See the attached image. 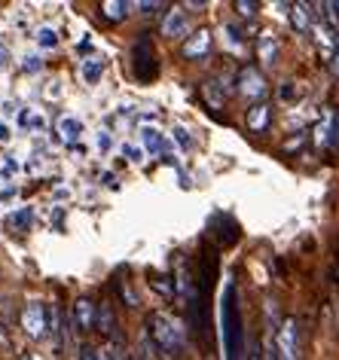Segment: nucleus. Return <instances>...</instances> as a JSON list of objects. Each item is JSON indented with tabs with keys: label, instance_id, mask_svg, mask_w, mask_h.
I'll return each instance as SVG.
<instances>
[{
	"label": "nucleus",
	"instance_id": "obj_17",
	"mask_svg": "<svg viewBox=\"0 0 339 360\" xmlns=\"http://www.w3.org/2000/svg\"><path fill=\"white\" fill-rule=\"evenodd\" d=\"M113 323H117V321H113V314H110V305H98V333H104V336H107V333H113Z\"/></svg>",
	"mask_w": 339,
	"mask_h": 360
},
{
	"label": "nucleus",
	"instance_id": "obj_8",
	"mask_svg": "<svg viewBox=\"0 0 339 360\" xmlns=\"http://www.w3.org/2000/svg\"><path fill=\"white\" fill-rule=\"evenodd\" d=\"M74 323L79 330H92V327H98V318H95V302L92 300H77L74 302Z\"/></svg>",
	"mask_w": 339,
	"mask_h": 360
},
{
	"label": "nucleus",
	"instance_id": "obj_6",
	"mask_svg": "<svg viewBox=\"0 0 339 360\" xmlns=\"http://www.w3.org/2000/svg\"><path fill=\"white\" fill-rule=\"evenodd\" d=\"M211 52V31H196L190 40L184 43V58H205Z\"/></svg>",
	"mask_w": 339,
	"mask_h": 360
},
{
	"label": "nucleus",
	"instance_id": "obj_3",
	"mask_svg": "<svg viewBox=\"0 0 339 360\" xmlns=\"http://www.w3.org/2000/svg\"><path fill=\"white\" fill-rule=\"evenodd\" d=\"M132 68H135V77L141 83H153L159 77V61H156V49H153V40L147 34H141L135 49H132Z\"/></svg>",
	"mask_w": 339,
	"mask_h": 360
},
{
	"label": "nucleus",
	"instance_id": "obj_38",
	"mask_svg": "<svg viewBox=\"0 0 339 360\" xmlns=\"http://www.w3.org/2000/svg\"><path fill=\"white\" fill-rule=\"evenodd\" d=\"M13 193H15V190H13V186H6V190H4V193H0V199H10V195H13Z\"/></svg>",
	"mask_w": 339,
	"mask_h": 360
},
{
	"label": "nucleus",
	"instance_id": "obj_20",
	"mask_svg": "<svg viewBox=\"0 0 339 360\" xmlns=\"http://www.w3.org/2000/svg\"><path fill=\"white\" fill-rule=\"evenodd\" d=\"M37 43H40L43 49H56L58 46V34L52 31V28H40L37 31Z\"/></svg>",
	"mask_w": 339,
	"mask_h": 360
},
{
	"label": "nucleus",
	"instance_id": "obj_36",
	"mask_svg": "<svg viewBox=\"0 0 339 360\" xmlns=\"http://www.w3.org/2000/svg\"><path fill=\"white\" fill-rule=\"evenodd\" d=\"M330 70L339 77V46H336V56H333V61H330Z\"/></svg>",
	"mask_w": 339,
	"mask_h": 360
},
{
	"label": "nucleus",
	"instance_id": "obj_24",
	"mask_svg": "<svg viewBox=\"0 0 339 360\" xmlns=\"http://www.w3.org/2000/svg\"><path fill=\"white\" fill-rule=\"evenodd\" d=\"M223 34H226V40L233 43V46H242V31H238L236 25H226V28H223Z\"/></svg>",
	"mask_w": 339,
	"mask_h": 360
},
{
	"label": "nucleus",
	"instance_id": "obj_26",
	"mask_svg": "<svg viewBox=\"0 0 339 360\" xmlns=\"http://www.w3.org/2000/svg\"><path fill=\"white\" fill-rule=\"evenodd\" d=\"M156 10H162V4H138V13L141 15H150V13H156Z\"/></svg>",
	"mask_w": 339,
	"mask_h": 360
},
{
	"label": "nucleus",
	"instance_id": "obj_41",
	"mask_svg": "<svg viewBox=\"0 0 339 360\" xmlns=\"http://www.w3.org/2000/svg\"><path fill=\"white\" fill-rule=\"evenodd\" d=\"M129 360H135V357H129Z\"/></svg>",
	"mask_w": 339,
	"mask_h": 360
},
{
	"label": "nucleus",
	"instance_id": "obj_28",
	"mask_svg": "<svg viewBox=\"0 0 339 360\" xmlns=\"http://www.w3.org/2000/svg\"><path fill=\"white\" fill-rule=\"evenodd\" d=\"M324 10L330 22H339V4H324Z\"/></svg>",
	"mask_w": 339,
	"mask_h": 360
},
{
	"label": "nucleus",
	"instance_id": "obj_35",
	"mask_svg": "<svg viewBox=\"0 0 339 360\" xmlns=\"http://www.w3.org/2000/svg\"><path fill=\"white\" fill-rule=\"evenodd\" d=\"M6 65H10V52H6V46L0 43V68H6Z\"/></svg>",
	"mask_w": 339,
	"mask_h": 360
},
{
	"label": "nucleus",
	"instance_id": "obj_7",
	"mask_svg": "<svg viewBox=\"0 0 339 360\" xmlns=\"http://www.w3.org/2000/svg\"><path fill=\"white\" fill-rule=\"evenodd\" d=\"M245 122H248V129H251L254 134H263L266 129H269V122H272V107L269 104H254L251 110H248Z\"/></svg>",
	"mask_w": 339,
	"mask_h": 360
},
{
	"label": "nucleus",
	"instance_id": "obj_32",
	"mask_svg": "<svg viewBox=\"0 0 339 360\" xmlns=\"http://www.w3.org/2000/svg\"><path fill=\"white\" fill-rule=\"evenodd\" d=\"M248 360H266V357H263V351H260V345H257V342L251 345V351H248Z\"/></svg>",
	"mask_w": 339,
	"mask_h": 360
},
{
	"label": "nucleus",
	"instance_id": "obj_21",
	"mask_svg": "<svg viewBox=\"0 0 339 360\" xmlns=\"http://www.w3.org/2000/svg\"><path fill=\"white\" fill-rule=\"evenodd\" d=\"M236 10H238V15H242V19H254L257 10H260V4H254V0H238Z\"/></svg>",
	"mask_w": 339,
	"mask_h": 360
},
{
	"label": "nucleus",
	"instance_id": "obj_40",
	"mask_svg": "<svg viewBox=\"0 0 339 360\" xmlns=\"http://www.w3.org/2000/svg\"><path fill=\"white\" fill-rule=\"evenodd\" d=\"M22 360H34V357H22Z\"/></svg>",
	"mask_w": 339,
	"mask_h": 360
},
{
	"label": "nucleus",
	"instance_id": "obj_12",
	"mask_svg": "<svg viewBox=\"0 0 339 360\" xmlns=\"http://www.w3.org/2000/svg\"><path fill=\"white\" fill-rule=\"evenodd\" d=\"M138 134H141V143H144V150L150 153V156H159V153H162L165 141H162V134H159L156 129H141Z\"/></svg>",
	"mask_w": 339,
	"mask_h": 360
},
{
	"label": "nucleus",
	"instance_id": "obj_19",
	"mask_svg": "<svg viewBox=\"0 0 339 360\" xmlns=\"http://www.w3.org/2000/svg\"><path fill=\"white\" fill-rule=\"evenodd\" d=\"M150 284H153V290L165 293L168 300H172V296H174V287L168 284V278H165V275H156V272H150Z\"/></svg>",
	"mask_w": 339,
	"mask_h": 360
},
{
	"label": "nucleus",
	"instance_id": "obj_30",
	"mask_svg": "<svg viewBox=\"0 0 339 360\" xmlns=\"http://www.w3.org/2000/svg\"><path fill=\"white\" fill-rule=\"evenodd\" d=\"M98 147H101V153H107V150H110V134H107V131H101V134H98Z\"/></svg>",
	"mask_w": 339,
	"mask_h": 360
},
{
	"label": "nucleus",
	"instance_id": "obj_2",
	"mask_svg": "<svg viewBox=\"0 0 339 360\" xmlns=\"http://www.w3.org/2000/svg\"><path fill=\"white\" fill-rule=\"evenodd\" d=\"M147 333L156 342L159 351L165 354H181L184 348V330L174 323V318H168L165 311H150L147 314Z\"/></svg>",
	"mask_w": 339,
	"mask_h": 360
},
{
	"label": "nucleus",
	"instance_id": "obj_29",
	"mask_svg": "<svg viewBox=\"0 0 339 360\" xmlns=\"http://www.w3.org/2000/svg\"><path fill=\"white\" fill-rule=\"evenodd\" d=\"M77 360H98V354H95L92 348H79L77 351Z\"/></svg>",
	"mask_w": 339,
	"mask_h": 360
},
{
	"label": "nucleus",
	"instance_id": "obj_1",
	"mask_svg": "<svg viewBox=\"0 0 339 360\" xmlns=\"http://www.w3.org/2000/svg\"><path fill=\"white\" fill-rule=\"evenodd\" d=\"M220 336H223V354H226V360H242L245 333H242V311H238V290L233 281L226 284L223 302H220Z\"/></svg>",
	"mask_w": 339,
	"mask_h": 360
},
{
	"label": "nucleus",
	"instance_id": "obj_33",
	"mask_svg": "<svg viewBox=\"0 0 339 360\" xmlns=\"http://www.w3.org/2000/svg\"><path fill=\"white\" fill-rule=\"evenodd\" d=\"M98 360H117V351H113V345H107L101 354H98Z\"/></svg>",
	"mask_w": 339,
	"mask_h": 360
},
{
	"label": "nucleus",
	"instance_id": "obj_13",
	"mask_svg": "<svg viewBox=\"0 0 339 360\" xmlns=\"http://www.w3.org/2000/svg\"><path fill=\"white\" fill-rule=\"evenodd\" d=\"M290 25H293V28H297L300 34H306V31H309L312 13H309V6H306V4H293V6H290Z\"/></svg>",
	"mask_w": 339,
	"mask_h": 360
},
{
	"label": "nucleus",
	"instance_id": "obj_9",
	"mask_svg": "<svg viewBox=\"0 0 339 360\" xmlns=\"http://www.w3.org/2000/svg\"><path fill=\"white\" fill-rule=\"evenodd\" d=\"M186 31H190V19H186L184 10H172L162 19V34L165 37H184Z\"/></svg>",
	"mask_w": 339,
	"mask_h": 360
},
{
	"label": "nucleus",
	"instance_id": "obj_14",
	"mask_svg": "<svg viewBox=\"0 0 339 360\" xmlns=\"http://www.w3.org/2000/svg\"><path fill=\"white\" fill-rule=\"evenodd\" d=\"M101 13H104V19H110V22H122L129 15V4H122V0H104Z\"/></svg>",
	"mask_w": 339,
	"mask_h": 360
},
{
	"label": "nucleus",
	"instance_id": "obj_31",
	"mask_svg": "<svg viewBox=\"0 0 339 360\" xmlns=\"http://www.w3.org/2000/svg\"><path fill=\"white\" fill-rule=\"evenodd\" d=\"M15 168H19V165H15V159H10V156H6V162H4V168H0V171H4V177H10Z\"/></svg>",
	"mask_w": 339,
	"mask_h": 360
},
{
	"label": "nucleus",
	"instance_id": "obj_10",
	"mask_svg": "<svg viewBox=\"0 0 339 360\" xmlns=\"http://www.w3.org/2000/svg\"><path fill=\"white\" fill-rule=\"evenodd\" d=\"M257 58H260L266 68H272L275 61H279V40H275L272 34H260V37H257Z\"/></svg>",
	"mask_w": 339,
	"mask_h": 360
},
{
	"label": "nucleus",
	"instance_id": "obj_5",
	"mask_svg": "<svg viewBox=\"0 0 339 360\" xmlns=\"http://www.w3.org/2000/svg\"><path fill=\"white\" fill-rule=\"evenodd\" d=\"M22 327L31 339H43L49 330V314H46V305L40 302H28L22 311Z\"/></svg>",
	"mask_w": 339,
	"mask_h": 360
},
{
	"label": "nucleus",
	"instance_id": "obj_39",
	"mask_svg": "<svg viewBox=\"0 0 339 360\" xmlns=\"http://www.w3.org/2000/svg\"><path fill=\"white\" fill-rule=\"evenodd\" d=\"M10 138V131H6V125H0V141H6Z\"/></svg>",
	"mask_w": 339,
	"mask_h": 360
},
{
	"label": "nucleus",
	"instance_id": "obj_23",
	"mask_svg": "<svg viewBox=\"0 0 339 360\" xmlns=\"http://www.w3.org/2000/svg\"><path fill=\"white\" fill-rule=\"evenodd\" d=\"M174 141L181 143L184 150H190V147H193V138H190V131H186V129H181V125H177V129H174Z\"/></svg>",
	"mask_w": 339,
	"mask_h": 360
},
{
	"label": "nucleus",
	"instance_id": "obj_34",
	"mask_svg": "<svg viewBox=\"0 0 339 360\" xmlns=\"http://www.w3.org/2000/svg\"><path fill=\"white\" fill-rule=\"evenodd\" d=\"M122 153H126V156H129L132 162H141V156H144V153H141V150H135V147H126Z\"/></svg>",
	"mask_w": 339,
	"mask_h": 360
},
{
	"label": "nucleus",
	"instance_id": "obj_25",
	"mask_svg": "<svg viewBox=\"0 0 339 360\" xmlns=\"http://www.w3.org/2000/svg\"><path fill=\"white\" fill-rule=\"evenodd\" d=\"M279 95H281V101H293V98H297L300 92L293 89V83H284V86L279 89Z\"/></svg>",
	"mask_w": 339,
	"mask_h": 360
},
{
	"label": "nucleus",
	"instance_id": "obj_11",
	"mask_svg": "<svg viewBox=\"0 0 339 360\" xmlns=\"http://www.w3.org/2000/svg\"><path fill=\"white\" fill-rule=\"evenodd\" d=\"M56 131H58L61 141H77L79 134H83V122H79L77 116H58Z\"/></svg>",
	"mask_w": 339,
	"mask_h": 360
},
{
	"label": "nucleus",
	"instance_id": "obj_27",
	"mask_svg": "<svg viewBox=\"0 0 339 360\" xmlns=\"http://www.w3.org/2000/svg\"><path fill=\"white\" fill-rule=\"evenodd\" d=\"M25 70H28V74L40 70V58H37V56H28V58H25Z\"/></svg>",
	"mask_w": 339,
	"mask_h": 360
},
{
	"label": "nucleus",
	"instance_id": "obj_16",
	"mask_svg": "<svg viewBox=\"0 0 339 360\" xmlns=\"http://www.w3.org/2000/svg\"><path fill=\"white\" fill-rule=\"evenodd\" d=\"M104 74V61L101 58H86L83 61V79L86 83H98Z\"/></svg>",
	"mask_w": 339,
	"mask_h": 360
},
{
	"label": "nucleus",
	"instance_id": "obj_37",
	"mask_svg": "<svg viewBox=\"0 0 339 360\" xmlns=\"http://www.w3.org/2000/svg\"><path fill=\"white\" fill-rule=\"evenodd\" d=\"M28 125H34V129H43V116H31Z\"/></svg>",
	"mask_w": 339,
	"mask_h": 360
},
{
	"label": "nucleus",
	"instance_id": "obj_18",
	"mask_svg": "<svg viewBox=\"0 0 339 360\" xmlns=\"http://www.w3.org/2000/svg\"><path fill=\"white\" fill-rule=\"evenodd\" d=\"M10 226H13V229H19V232L28 229V226H31V208L13 211V214H10Z\"/></svg>",
	"mask_w": 339,
	"mask_h": 360
},
{
	"label": "nucleus",
	"instance_id": "obj_15",
	"mask_svg": "<svg viewBox=\"0 0 339 360\" xmlns=\"http://www.w3.org/2000/svg\"><path fill=\"white\" fill-rule=\"evenodd\" d=\"M202 95H205V101H208L211 107H223V101H226V92H223V86L214 83V79H208V83L202 86Z\"/></svg>",
	"mask_w": 339,
	"mask_h": 360
},
{
	"label": "nucleus",
	"instance_id": "obj_22",
	"mask_svg": "<svg viewBox=\"0 0 339 360\" xmlns=\"http://www.w3.org/2000/svg\"><path fill=\"white\" fill-rule=\"evenodd\" d=\"M330 143L339 150V110L330 116Z\"/></svg>",
	"mask_w": 339,
	"mask_h": 360
},
{
	"label": "nucleus",
	"instance_id": "obj_4",
	"mask_svg": "<svg viewBox=\"0 0 339 360\" xmlns=\"http://www.w3.org/2000/svg\"><path fill=\"white\" fill-rule=\"evenodd\" d=\"M238 95L251 98V101H260V98H266V92H269V86H266V77L260 74V68L254 65H245L242 70H238Z\"/></svg>",
	"mask_w": 339,
	"mask_h": 360
}]
</instances>
